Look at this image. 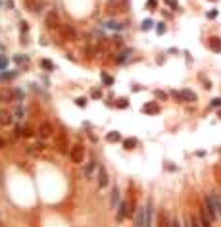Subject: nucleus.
Returning <instances> with one entry per match:
<instances>
[{
  "mask_svg": "<svg viewBox=\"0 0 221 227\" xmlns=\"http://www.w3.org/2000/svg\"><path fill=\"white\" fill-rule=\"evenodd\" d=\"M171 96H173L177 102H196L198 94L190 89H183V91H171Z\"/></svg>",
  "mask_w": 221,
  "mask_h": 227,
  "instance_id": "obj_1",
  "label": "nucleus"
},
{
  "mask_svg": "<svg viewBox=\"0 0 221 227\" xmlns=\"http://www.w3.org/2000/svg\"><path fill=\"white\" fill-rule=\"evenodd\" d=\"M202 208H204V212H206V214H208V217L211 219V223H213V221H215V219L219 217V216H217V212H215V208H213V204H211V200H210V196H208V194L204 196V206H202Z\"/></svg>",
  "mask_w": 221,
  "mask_h": 227,
  "instance_id": "obj_2",
  "label": "nucleus"
},
{
  "mask_svg": "<svg viewBox=\"0 0 221 227\" xmlns=\"http://www.w3.org/2000/svg\"><path fill=\"white\" fill-rule=\"evenodd\" d=\"M127 216H133V212L129 210V204H127V200H121V202H119V208H117V221H123Z\"/></svg>",
  "mask_w": 221,
  "mask_h": 227,
  "instance_id": "obj_3",
  "label": "nucleus"
},
{
  "mask_svg": "<svg viewBox=\"0 0 221 227\" xmlns=\"http://www.w3.org/2000/svg\"><path fill=\"white\" fill-rule=\"evenodd\" d=\"M144 227H154V208H152V202H148L144 206Z\"/></svg>",
  "mask_w": 221,
  "mask_h": 227,
  "instance_id": "obj_4",
  "label": "nucleus"
},
{
  "mask_svg": "<svg viewBox=\"0 0 221 227\" xmlns=\"http://www.w3.org/2000/svg\"><path fill=\"white\" fill-rule=\"evenodd\" d=\"M108 183H110L108 170H106L104 166H100V167H98V187H100V189H106V187H108Z\"/></svg>",
  "mask_w": 221,
  "mask_h": 227,
  "instance_id": "obj_5",
  "label": "nucleus"
},
{
  "mask_svg": "<svg viewBox=\"0 0 221 227\" xmlns=\"http://www.w3.org/2000/svg\"><path fill=\"white\" fill-rule=\"evenodd\" d=\"M83 158H85V148L81 144H75L73 148H71V160H73L75 164H81Z\"/></svg>",
  "mask_w": 221,
  "mask_h": 227,
  "instance_id": "obj_6",
  "label": "nucleus"
},
{
  "mask_svg": "<svg viewBox=\"0 0 221 227\" xmlns=\"http://www.w3.org/2000/svg\"><path fill=\"white\" fill-rule=\"evenodd\" d=\"M142 112L148 114V115H158V114H160V104H158V100L144 104V106H142Z\"/></svg>",
  "mask_w": 221,
  "mask_h": 227,
  "instance_id": "obj_7",
  "label": "nucleus"
},
{
  "mask_svg": "<svg viewBox=\"0 0 221 227\" xmlns=\"http://www.w3.org/2000/svg\"><path fill=\"white\" fill-rule=\"evenodd\" d=\"M46 27H50V29L58 27V12H56V10L48 12V16H46Z\"/></svg>",
  "mask_w": 221,
  "mask_h": 227,
  "instance_id": "obj_8",
  "label": "nucleus"
},
{
  "mask_svg": "<svg viewBox=\"0 0 221 227\" xmlns=\"http://www.w3.org/2000/svg\"><path fill=\"white\" fill-rule=\"evenodd\" d=\"M208 46H210L211 52L221 54V39H219V37H211V39L208 41Z\"/></svg>",
  "mask_w": 221,
  "mask_h": 227,
  "instance_id": "obj_9",
  "label": "nucleus"
},
{
  "mask_svg": "<svg viewBox=\"0 0 221 227\" xmlns=\"http://www.w3.org/2000/svg\"><path fill=\"white\" fill-rule=\"evenodd\" d=\"M208 196H210V200H211V204H213V208H215V212H217V216L221 217V196H219L217 193H210Z\"/></svg>",
  "mask_w": 221,
  "mask_h": 227,
  "instance_id": "obj_10",
  "label": "nucleus"
},
{
  "mask_svg": "<svg viewBox=\"0 0 221 227\" xmlns=\"http://www.w3.org/2000/svg\"><path fill=\"white\" fill-rule=\"evenodd\" d=\"M119 198H121L119 189H117V187H113V189H112V194H110V206H112V208H117Z\"/></svg>",
  "mask_w": 221,
  "mask_h": 227,
  "instance_id": "obj_11",
  "label": "nucleus"
},
{
  "mask_svg": "<svg viewBox=\"0 0 221 227\" xmlns=\"http://www.w3.org/2000/svg\"><path fill=\"white\" fill-rule=\"evenodd\" d=\"M135 227H144V206L137 210V216H135Z\"/></svg>",
  "mask_w": 221,
  "mask_h": 227,
  "instance_id": "obj_12",
  "label": "nucleus"
},
{
  "mask_svg": "<svg viewBox=\"0 0 221 227\" xmlns=\"http://www.w3.org/2000/svg\"><path fill=\"white\" fill-rule=\"evenodd\" d=\"M198 221H200L202 227H211V219L208 217V214L204 212V208L200 210V214H198Z\"/></svg>",
  "mask_w": 221,
  "mask_h": 227,
  "instance_id": "obj_13",
  "label": "nucleus"
},
{
  "mask_svg": "<svg viewBox=\"0 0 221 227\" xmlns=\"http://www.w3.org/2000/svg\"><path fill=\"white\" fill-rule=\"evenodd\" d=\"M39 135H40L42 139L50 137V135H52V125H50V123H42V125L39 127Z\"/></svg>",
  "mask_w": 221,
  "mask_h": 227,
  "instance_id": "obj_14",
  "label": "nucleus"
},
{
  "mask_svg": "<svg viewBox=\"0 0 221 227\" xmlns=\"http://www.w3.org/2000/svg\"><path fill=\"white\" fill-rule=\"evenodd\" d=\"M100 25L106 27V29H112V31H121V29H123V25L117 23V21H102Z\"/></svg>",
  "mask_w": 221,
  "mask_h": 227,
  "instance_id": "obj_15",
  "label": "nucleus"
},
{
  "mask_svg": "<svg viewBox=\"0 0 221 227\" xmlns=\"http://www.w3.org/2000/svg\"><path fill=\"white\" fill-rule=\"evenodd\" d=\"M100 79H102L104 87H113V81H116V79H113L112 75H108L106 71H100Z\"/></svg>",
  "mask_w": 221,
  "mask_h": 227,
  "instance_id": "obj_16",
  "label": "nucleus"
},
{
  "mask_svg": "<svg viewBox=\"0 0 221 227\" xmlns=\"http://www.w3.org/2000/svg\"><path fill=\"white\" fill-rule=\"evenodd\" d=\"M106 141L108 143H119V141H123V139H121V135L117 131H110V133L106 135Z\"/></svg>",
  "mask_w": 221,
  "mask_h": 227,
  "instance_id": "obj_17",
  "label": "nucleus"
},
{
  "mask_svg": "<svg viewBox=\"0 0 221 227\" xmlns=\"http://www.w3.org/2000/svg\"><path fill=\"white\" fill-rule=\"evenodd\" d=\"M137 144H139L137 139H125V141H123V148H125V150H133Z\"/></svg>",
  "mask_w": 221,
  "mask_h": 227,
  "instance_id": "obj_18",
  "label": "nucleus"
},
{
  "mask_svg": "<svg viewBox=\"0 0 221 227\" xmlns=\"http://www.w3.org/2000/svg\"><path fill=\"white\" fill-rule=\"evenodd\" d=\"M129 54H131V50H123V52H119V54L116 56V62H117V64H125L127 58H129Z\"/></svg>",
  "mask_w": 221,
  "mask_h": 227,
  "instance_id": "obj_19",
  "label": "nucleus"
},
{
  "mask_svg": "<svg viewBox=\"0 0 221 227\" xmlns=\"http://www.w3.org/2000/svg\"><path fill=\"white\" fill-rule=\"evenodd\" d=\"M40 68H42V69H46V71H54V69H56V65H54L50 60H46V58H44V60H40Z\"/></svg>",
  "mask_w": 221,
  "mask_h": 227,
  "instance_id": "obj_20",
  "label": "nucleus"
},
{
  "mask_svg": "<svg viewBox=\"0 0 221 227\" xmlns=\"http://www.w3.org/2000/svg\"><path fill=\"white\" fill-rule=\"evenodd\" d=\"M150 29H154V21L148 18V19H144L140 23V31H150Z\"/></svg>",
  "mask_w": 221,
  "mask_h": 227,
  "instance_id": "obj_21",
  "label": "nucleus"
},
{
  "mask_svg": "<svg viewBox=\"0 0 221 227\" xmlns=\"http://www.w3.org/2000/svg\"><path fill=\"white\" fill-rule=\"evenodd\" d=\"M163 2H166V4H167V6H169V8L173 10V12H181V10H183L181 6H179V2H177V0H163Z\"/></svg>",
  "mask_w": 221,
  "mask_h": 227,
  "instance_id": "obj_22",
  "label": "nucleus"
},
{
  "mask_svg": "<svg viewBox=\"0 0 221 227\" xmlns=\"http://www.w3.org/2000/svg\"><path fill=\"white\" fill-rule=\"evenodd\" d=\"M116 108H121V110H125V108H129V100H127L125 96H121L116 100Z\"/></svg>",
  "mask_w": 221,
  "mask_h": 227,
  "instance_id": "obj_23",
  "label": "nucleus"
},
{
  "mask_svg": "<svg viewBox=\"0 0 221 227\" xmlns=\"http://www.w3.org/2000/svg\"><path fill=\"white\" fill-rule=\"evenodd\" d=\"M154 96L158 98V100H162V102H166V100H167V92L162 91V89H156V91H154Z\"/></svg>",
  "mask_w": 221,
  "mask_h": 227,
  "instance_id": "obj_24",
  "label": "nucleus"
},
{
  "mask_svg": "<svg viewBox=\"0 0 221 227\" xmlns=\"http://www.w3.org/2000/svg\"><path fill=\"white\" fill-rule=\"evenodd\" d=\"M94 167H96L94 160H90V162L87 164V167H85V175H87V177H90V175H92V171H94Z\"/></svg>",
  "mask_w": 221,
  "mask_h": 227,
  "instance_id": "obj_25",
  "label": "nucleus"
},
{
  "mask_svg": "<svg viewBox=\"0 0 221 227\" xmlns=\"http://www.w3.org/2000/svg\"><path fill=\"white\" fill-rule=\"evenodd\" d=\"M154 25H156L154 29H156V33H158V35H163V33L167 31V27H166V23H163V21H160V23H154Z\"/></svg>",
  "mask_w": 221,
  "mask_h": 227,
  "instance_id": "obj_26",
  "label": "nucleus"
},
{
  "mask_svg": "<svg viewBox=\"0 0 221 227\" xmlns=\"http://www.w3.org/2000/svg\"><path fill=\"white\" fill-rule=\"evenodd\" d=\"M198 79H200V81L204 83V89H211V81H208V79H206V75H204V73H200V75H198Z\"/></svg>",
  "mask_w": 221,
  "mask_h": 227,
  "instance_id": "obj_27",
  "label": "nucleus"
},
{
  "mask_svg": "<svg viewBox=\"0 0 221 227\" xmlns=\"http://www.w3.org/2000/svg\"><path fill=\"white\" fill-rule=\"evenodd\" d=\"M189 223H190V227H202L200 221H198V216H189Z\"/></svg>",
  "mask_w": 221,
  "mask_h": 227,
  "instance_id": "obj_28",
  "label": "nucleus"
},
{
  "mask_svg": "<svg viewBox=\"0 0 221 227\" xmlns=\"http://www.w3.org/2000/svg\"><path fill=\"white\" fill-rule=\"evenodd\" d=\"M217 16H219V10L217 8H213V10H210L208 14H206V18H208V19H215Z\"/></svg>",
  "mask_w": 221,
  "mask_h": 227,
  "instance_id": "obj_29",
  "label": "nucleus"
},
{
  "mask_svg": "<svg viewBox=\"0 0 221 227\" xmlns=\"http://www.w3.org/2000/svg\"><path fill=\"white\" fill-rule=\"evenodd\" d=\"M75 104H77V106H79V108H85V106H87V104H89V100H87V98H85V96H81V98H77V100H75Z\"/></svg>",
  "mask_w": 221,
  "mask_h": 227,
  "instance_id": "obj_30",
  "label": "nucleus"
},
{
  "mask_svg": "<svg viewBox=\"0 0 221 227\" xmlns=\"http://www.w3.org/2000/svg\"><path fill=\"white\" fill-rule=\"evenodd\" d=\"M16 115H17V119H23V115H25L23 106H17V108H16Z\"/></svg>",
  "mask_w": 221,
  "mask_h": 227,
  "instance_id": "obj_31",
  "label": "nucleus"
},
{
  "mask_svg": "<svg viewBox=\"0 0 221 227\" xmlns=\"http://www.w3.org/2000/svg\"><path fill=\"white\" fill-rule=\"evenodd\" d=\"M146 8H150V10L154 12L156 8H158V0H148V2H146Z\"/></svg>",
  "mask_w": 221,
  "mask_h": 227,
  "instance_id": "obj_32",
  "label": "nucleus"
},
{
  "mask_svg": "<svg viewBox=\"0 0 221 227\" xmlns=\"http://www.w3.org/2000/svg\"><path fill=\"white\" fill-rule=\"evenodd\" d=\"M210 108H221V98H219V96L213 98V100L210 102Z\"/></svg>",
  "mask_w": 221,
  "mask_h": 227,
  "instance_id": "obj_33",
  "label": "nucleus"
},
{
  "mask_svg": "<svg viewBox=\"0 0 221 227\" xmlns=\"http://www.w3.org/2000/svg\"><path fill=\"white\" fill-rule=\"evenodd\" d=\"M90 96H92V98H94V100H98V98H102V92H100V91H98V89H94V91H92V92H90Z\"/></svg>",
  "mask_w": 221,
  "mask_h": 227,
  "instance_id": "obj_34",
  "label": "nucleus"
},
{
  "mask_svg": "<svg viewBox=\"0 0 221 227\" xmlns=\"http://www.w3.org/2000/svg\"><path fill=\"white\" fill-rule=\"evenodd\" d=\"M6 65H8V58L0 56V69H6Z\"/></svg>",
  "mask_w": 221,
  "mask_h": 227,
  "instance_id": "obj_35",
  "label": "nucleus"
},
{
  "mask_svg": "<svg viewBox=\"0 0 221 227\" xmlns=\"http://www.w3.org/2000/svg\"><path fill=\"white\" fill-rule=\"evenodd\" d=\"M13 60H16L17 64H23V62H27V56H23V54H19V56H16V58H13Z\"/></svg>",
  "mask_w": 221,
  "mask_h": 227,
  "instance_id": "obj_36",
  "label": "nucleus"
},
{
  "mask_svg": "<svg viewBox=\"0 0 221 227\" xmlns=\"http://www.w3.org/2000/svg\"><path fill=\"white\" fill-rule=\"evenodd\" d=\"M169 227H181V221H179V219H171Z\"/></svg>",
  "mask_w": 221,
  "mask_h": 227,
  "instance_id": "obj_37",
  "label": "nucleus"
},
{
  "mask_svg": "<svg viewBox=\"0 0 221 227\" xmlns=\"http://www.w3.org/2000/svg\"><path fill=\"white\" fill-rule=\"evenodd\" d=\"M140 89H142V87H140V85H133V87H131V91H133V92H139Z\"/></svg>",
  "mask_w": 221,
  "mask_h": 227,
  "instance_id": "obj_38",
  "label": "nucleus"
},
{
  "mask_svg": "<svg viewBox=\"0 0 221 227\" xmlns=\"http://www.w3.org/2000/svg\"><path fill=\"white\" fill-rule=\"evenodd\" d=\"M4 144H6V143H4V139H0V148H4Z\"/></svg>",
  "mask_w": 221,
  "mask_h": 227,
  "instance_id": "obj_39",
  "label": "nucleus"
},
{
  "mask_svg": "<svg viewBox=\"0 0 221 227\" xmlns=\"http://www.w3.org/2000/svg\"><path fill=\"white\" fill-rule=\"evenodd\" d=\"M210 2H217V0H210Z\"/></svg>",
  "mask_w": 221,
  "mask_h": 227,
  "instance_id": "obj_40",
  "label": "nucleus"
},
{
  "mask_svg": "<svg viewBox=\"0 0 221 227\" xmlns=\"http://www.w3.org/2000/svg\"><path fill=\"white\" fill-rule=\"evenodd\" d=\"M219 118H221V112H219Z\"/></svg>",
  "mask_w": 221,
  "mask_h": 227,
  "instance_id": "obj_41",
  "label": "nucleus"
}]
</instances>
